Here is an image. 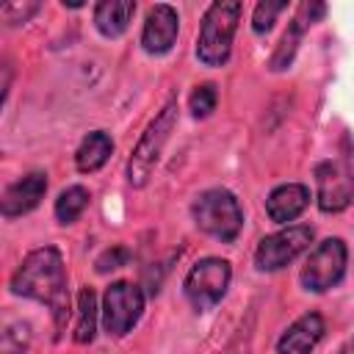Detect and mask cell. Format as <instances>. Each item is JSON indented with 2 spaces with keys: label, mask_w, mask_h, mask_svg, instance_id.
I'll list each match as a JSON object with an SVG mask.
<instances>
[{
  "label": "cell",
  "mask_w": 354,
  "mask_h": 354,
  "mask_svg": "<svg viewBox=\"0 0 354 354\" xmlns=\"http://www.w3.org/2000/svg\"><path fill=\"white\" fill-rule=\"evenodd\" d=\"M136 14V3L133 0H100L94 6V25L102 36L116 39L127 30L130 19Z\"/></svg>",
  "instance_id": "cell-14"
},
{
  "label": "cell",
  "mask_w": 354,
  "mask_h": 354,
  "mask_svg": "<svg viewBox=\"0 0 354 354\" xmlns=\"http://www.w3.org/2000/svg\"><path fill=\"white\" fill-rule=\"evenodd\" d=\"M97 335V296L91 288H80L77 293V324H75V340L91 343Z\"/></svg>",
  "instance_id": "cell-16"
},
{
  "label": "cell",
  "mask_w": 354,
  "mask_h": 354,
  "mask_svg": "<svg viewBox=\"0 0 354 354\" xmlns=\"http://www.w3.org/2000/svg\"><path fill=\"white\" fill-rule=\"evenodd\" d=\"M307 202H310L307 185H301V183H285V185H277V188L268 194V199H266V213H268L271 221L288 224V221H293V218L307 207Z\"/></svg>",
  "instance_id": "cell-13"
},
{
  "label": "cell",
  "mask_w": 354,
  "mask_h": 354,
  "mask_svg": "<svg viewBox=\"0 0 354 354\" xmlns=\"http://www.w3.org/2000/svg\"><path fill=\"white\" fill-rule=\"evenodd\" d=\"M216 100H218V94H216V86H213V83L196 86L194 94H191V113H194L196 119L210 116V113L216 111Z\"/></svg>",
  "instance_id": "cell-21"
},
{
  "label": "cell",
  "mask_w": 354,
  "mask_h": 354,
  "mask_svg": "<svg viewBox=\"0 0 354 354\" xmlns=\"http://www.w3.org/2000/svg\"><path fill=\"white\" fill-rule=\"evenodd\" d=\"M36 11H39V3H33V0H28V3H8V6H3V19L8 25H19V22H28Z\"/></svg>",
  "instance_id": "cell-23"
},
{
  "label": "cell",
  "mask_w": 354,
  "mask_h": 354,
  "mask_svg": "<svg viewBox=\"0 0 354 354\" xmlns=\"http://www.w3.org/2000/svg\"><path fill=\"white\" fill-rule=\"evenodd\" d=\"M111 152H113L111 136L102 133V130H94V133H88V136L80 141V147H77V152H75V166H77V171L91 174V171H97V169H102V166L108 163Z\"/></svg>",
  "instance_id": "cell-15"
},
{
  "label": "cell",
  "mask_w": 354,
  "mask_h": 354,
  "mask_svg": "<svg viewBox=\"0 0 354 354\" xmlns=\"http://www.w3.org/2000/svg\"><path fill=\"white\" fill-rule=\"evenodd\" d=\"M243 6L238 0H216L207 6L205 17H202V28H199V39H196V58L205 66H221L230 58L232 50V39L238 30V19H241Z\"/></svg>",
  "instance_id": "cell-2"
},
{
  "label": "cell",
  "mask_w": 354,
  "mask_h": 354,
  "mask_svg": "<svg viewBox=\"0 0 354 354\" xmlns=\"http://www.w3.org/2000/svg\"><path fill=\"white\" fill-rule=\"evenodd\" d=\"M324 318L318 313H304L285 329V335L277 343V354H310L324 337Z\"/></svg>",
  "instance_id": "cell-12"
},
{
  "label": "cell",
  "mask_w": 354,
  "mask_h": 354,
  "mask_svg": "<svg viewBox=\"0 0 354 354\" xmlns=\"http://www.w3.org/2000/svg\"><path fill=\"white\" fill-rule=\"evenodd\" d=\"M144 313V293L133 282H113L102 296V326L108 335H127Z\"/></svg>",
  "instance_id": "cell-8"
},
{
  "label": "cell",
  "mask_w": 354,
  "mask_h": 354,
  "mask_svg": "<svg viewBox=\"0 0 354 354\" xmlns=\"http://www.w3.org/2000/svg\"><path fill=\"white\" fill-rule=\"evenodd\" d=\"M230 279H232V268H230L227 260L205 257L185 277V285H183L185 288V299L191 301V307L196 313H205V310L216 307L224 299V293L230 288Z\"/></svg>",
  "instance_id": "cell-5"
},
{
  "label": "cell",
  "mask_w": 354,
  "mask_h": 354,
  "mask_svg": "<svg viewBox=\"0 0 354 354\" xmlns=\"http://www.w3.org/2000/svg\"><path fill=\"white\" fill-rule=\"evenodd\" d=\"M11 290L25 299H36L50 307L55 329L61 332L69 318V290L61 252L55 246L33 249L11 277Z\"/></svg>",
  "instance_id": "cell-1"
},
{
  "label": "cell",
  "mask_w": 354,
  "mask_h": 354,
  "mask_svg": "<svg viewBox=\"0 0 354 354\" xmlns=\"http://www.w3.org/2000/svg\"><path fill=\"white\" fill-rule=\"evenodd\" d=\"M174 124H177V100H169L160 108V113L149 122V127L141 133L138 144L133 147V155L127 160V183L133 188H144L149 183V174L158 166Z\"/></svg>",
  "instance_id": "cell-3"
},
{
  "label": "cell",
  "mask_w": 354,
  "mask_h": 354,
  "mask_svg": "<svg viewBox=\"0 0 354 354\" xmlns=\"http://www.w3.org/2000/svg\"><path fill=\"white\" fill-rule=\"evenodd\" d=\"M127 260H130V252H127L124 246H111L108 252H102V254L97 257V271H100V274H108V271H113V268L127 266Z\"/></svg>",
  "instance_id": "cell-22"
},
{
  "label": "cell",
  "mask_w": 354,
  "mask_h": 354,
  "mask_svg": "<svg viewBox=\"0 0 354 354\" xmlns=\"http://www.w3.org/2000/svg\"><path fill=\"white\" fill-rule=\"evenodd\" d=\"M28 348H30L28 324H22V321L8 324L3 332V340H0V354H28Z\"/></svg>",
  "instance_id": "cell-19"
},
{
  "label": "cell",
  "mask_w": 354,
  "mask_h": 354,
  "mask_svg": "<svg viewBox=\"0 0 354 354\" xmlns=\"http://www.w3.org/2000/svg\"><path fill=\"white\" fill-rule=\"evenodd\" d=\"M288 8V3L285 0H263V3H257V8H254V17H252V28H254V33H268L271 28H274V22H277V14H282Z\"/></svg>",
  "instance_id": "cell-20"
},
{
  "label": "cell",
  "mask_w": 354,
  "mask_h": 354,
  "mask_svg": "<svg viewBox=\"0 0 354 354\" xmlns=\"http://www.w3.org/2000/svg\"><path fill=\"white\" fill-rule=\"evenodd\" d=\"M180 30V17L169 3H158L149 8L144 30H141V47L149 55H163L174 47Z\"/></svg>",
  "instance_id": "cell-10"
},
{
  "label": "cell",
  "mask_w": 354,
  "mask_h": 354,
  "mask_svg": "<svg viewBox=\"0 0 354 354\" xmlns=\"http://www.w3.org/2000/svg\"><path fill=\"white\" fill-rule=\"evenodd\" d=\"M3 72H6V77H3V100H6L8 91H11V88H8V86H11V64H8V61L3 64Z\"/></svg>",
  "instance_id": "cell-25"
},
{
  "label": "cell",
  "mask_w": 354,
  "mask_h": 354,
  "mask_svg": "<svg viewBox=\"0 0 354 354\" xmlns=\"http://www.w3.org/2000/svg\"><path fill=\"white\" fill-rule=\"evenodd\" d=\"M191 213H194V221L202 232L224 241V243H232L243 227V213H241V205L235 199L232 191L227 188H210V191H202L194 205H191Z\"/></svg>",
  "instance_id": "cell-4"
},
{
  "label": "cell",
  "mask_w": 354,
  "mask_h": 354,
  "mask_svg": "<svg viewBox=\"0 0 354 354\" xmlns=\"http://www.w3.org/2000/svg\"><path fill=\"white\" fill-rule=\"evenodd\" d=\"M88 205V191L83 185H69L55 199V218L61 224H72Z\"/></svg>",
  "instance_id": "cell-17"
},
{
  "label": "cell",
  "mask_w": 354,
  "mask_h": 354,
  "mask_svg": "<svg viewBox=\"0 0 354 354\" xmlns=\"http://www.w3.org/2000/svg\"><path fill=\"white\" fill-rule=\"evenodd\" d=\"M301 28H304V22H301V19H293V25L282 33L279 47H277L274 55H271V69H274V72H282V69H288V66L293 64V55H296L299 39H301Z\"/></svg>",
  "instance_id": "cell-18"
},
{
  "label": "cell",
  "mask_w": 354,
  "mask_h": 354,
  "mask_svg": "<svg viewBox=\"0 0 354 354\" xmlns=\"http://www.w3.org/2000/svg\"><path fill=\"white\" fill-rule=\"evenodd\" d=\"M44 191H47V174L44 171H30V174L19 177L17 183H11L3 191V199H0L3 216L6 218H17V216L30 213L41 202Z\"/></svg>",
  "instance_id": "cell-11"
},
{
  "label": "cell",
  "mask_w": 354,
  "mask_h": 354,
  "mask_svg": "<svg viewBox=\"0 0 354 354\" xmlns=\"http://www.w3.org/2000/svg\"><path fill=\"white\" fill-rule=\"evenodd\" d=\"M324 11H326V6H324V3H307V6H304V14H307V19H310V22L321 19V17H324Z\"/></svg>",
  "instance_id": "cell-24"
},
{
  "label": "cell",
  "mask_w": 354,
  "mask_h": 354,
  "mask_svg": "<svg viewBox=\"0 0 354 354\" xmlns=\"http://www.w3.org/2000/svg\"><path fill=\"white\" fill-rule=\"evenodd\" d=\"M313 227L310 224H288L285 230L266 235L254 252V266L260 271H279L288 263H293L299 254H304L313 243Z\"/></svg>",
  "instance_id": "cell-6"
},
{
  "label": "cell",
  "mask_w": 354,
  "mask_h": 354,
  "mask_svg": "<svg viewBox=\"0 0 354 354\" xmlns=\"http://www.w3.org/2000/svg\"><path fill=\"white\" fill-rule=\"evenodd\" d=\"M346 260H348V252L340 238L321 241L310 252L307 266L301 268V285L313 293H324V290L335 288L346 274Z\"/></svg>",
  "instance_id": "cell-7"
},
{
  "label": "cell",
  "mask_w": 354,
  "mask_h": 354,
  "mask_svg": "<svg viewBox=\"0 0 354 354\" xmlns=\"http://www.w3.org/2000/svg\"><path fill=\"white\" fill-rule=\"evenodd\" d=\"M318 207L324 213H340L354 202V174L343 160H324L315 166Z\"/></svg>",
  "instance_id": "cell-9"
}]
</instances>
